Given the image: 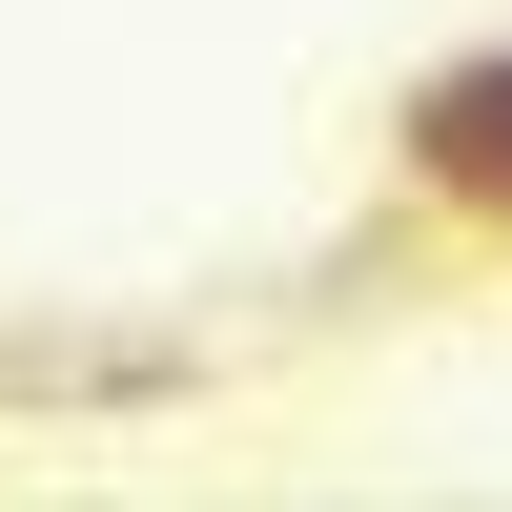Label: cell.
<instances>
[{
    "label": "cell",
    "instance_id": "1",
    "mask_svg": "<svg viewBox=\"0 0 512 512\" xmlns=\"http://www.w3.org/2000/svg\"><path fill=\"white\" fill-rule=\"evenodd\" d=\"M390 185L431 205L451 246H492V267H512V21L451 41V62H410V103H390Z\"/></svg>",
    "mask_w": 512,
    "mask_h": 512
},
{
    "label": "cell",
    "instance_id": "2",
    "mask_svg": "<svg viewBox=\"0 0 512 512\" xmlns=\"http://www.w3.org/2000/svg\"><path fill=\"white\" fill-rule=\"evenodd\" d=\"M0 410H21V369H0Z\"/></svg>",
    "mask_w": 512,
    "mask_h": 512
}]
</instances>
